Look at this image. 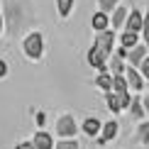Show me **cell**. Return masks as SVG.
Wrapping results in <instances>:
<instances>
[{
    "label": "cell",
    "mask_w": 149,
    "mask_h": 149,
    "mask_svg": "<svg viewBox=\"0 0 149 149\" xmlns=\"http://www.w3.org/2000/svg\"><path fill=\"white\" fill-rule=\"evenodd\" d=\"M91 24H93V29L95 32H100V29H108L110 27V17H108V12H95L93 15V20H91Z\"/></svg>",
    "instance_id": "obj_9"
},
{
    "label": "cell",
    "mask_w": 149,
    "mask_h": 149,
    "mask_svg": "<svg viewBox=\"0 0 149 149\" xmlns=\"http://www.w3.org/2000/svg\"><path fill=\"white\" fill-rule=\"evenodd\" d=\"M125 27L132 29V32H139V29H142V12H139V10L127 12V17H125Z\"/></svg>",
    "instance_id": "obj_8"
},
{
    "label": "cell",
    "mask_w": 149,
    "mask_h": 149,
    "mask_svg": "<svg viewBox=\"0 0 149 149\" xmlns=\"http://www.w3.org/2000/svg\"><path fill=\"white\" fill-rule=\"evenodd\" d=\"M54 149H78V142L71 139V137H64L61 142H56V144H54Z\"/></svg>",
    "instance_id": "obj_19"
},
{
    "label": "cell",
    "mask_w": 149,
    "mask_h": 149,
    "mask_svg": "<svg viewBox=\"0 0 149 149\" xmlns=\"http://www.w3.org/2000/svg\"><path fill=\"white\" fill-rule=\"evenodd\" d=\"M117 3H120V0H98V8L103 12H113L117 8Z\"/></svg>",
    "instance_id": "obj_20"
},
{
    "label": "cell",
    "mask_w": 149,
    "mask_h": 149,
    "mask_svg": "<svg viewBox=\"0 0 149 149\" xmlns=\"http://www.w3.org/2000/svg\"><path fill=\"white\" fill-rule=\"evenodd\" d=\"M15 149H37V147L32 144V142H22V144H17Z\"/></svg>",
    "instance_id": "obj_26"
},
{
    "label": "cell",
    "mask_w": 149,
    "mask_h": 149,
    "mask_svg": "<svg viewBox=\"0 0 149 149\" xmlns=\"http://www.w3.org/2000/svg\"><path fill=\"white\" fill-rule=\"evenodd\" d=\"M56 132L61 137H73V134H76V120H73L71 115H61L59 122H56Z\"/></svg>",
    "instance_id": "obj_4"
},
{
    "label": "cell",
    "mask_w": 149,
    "mask_h": 149,
    "mask_svg": "<svg viewBox=\"0 0 149 149\" xmlns=\"http://www.w3.org/2000/svg\"><path fill=\"white\" fill-rule=\"evenodd\" d=\"M113 44H115V32H110V29H100L98 37H95V47L110 56V54H113Z\"/></svg>",
    "instance_id": "obj_3"
},
{
    "label": "cell",
    "mask_w": 149,
    "mask_h": 149,
    "mask_svg": "<svg viewBox=\"0 0 149 149\" xmlns=\"http://www.w3.org/2000/svg\"><path fill=\"white\" fill-rule=\"evenodd\" d=\"M108 69L113 71V76H115V73H125V66H122V56H120V54H113V59H110Z\"/></svg>",
    "instance_id": "obj_16"
},
{
    "label": "cell",
    "mask_w": 149,
    "mask_h": 149,
    "mask_svg": "<svg viewBox=\"0 0 149 149\" xmlns=\"http://www.w3.org/2000/svg\"><path fill=\"white\" fill-rule=\"evenodd\" d=\"M56 8H59L61 17H69L71 10H73V0H56Z\"/></svg>",
    "instance_id": "obj_18"
},
{
    "label": "cell",
    "mask_w": 149,
    "mask_h": 149,
    "mask_svg": "<svg viewBox=\"0 0 149 149\" xmlns=\"http://www.w3.org/2000/svg\"><path fill=\"white\" fill-rule=\"evenodd\" d=\"M139 73H142V76H144V78L149 81V56H144V59L139 61Z\"/></svg>",
    "instance_id": "obj_24"
},
{
    "label": "cell",
    "mask_w": 149,
    "mask_h": 149,
    "mask_svg": "<svg viewBox=\"0 0 149 149\" xmlns=\"http://www.w3.org/2000/svg\"><path fill=\"white\" fill-rule=\"evenodd\" d=\"M120 44L125 47V49H132L134 44H137V32H132V29H127L125 34L120 37Z\"/></svg>",
    "instance_id": "obj_14"
},
{
    "label": "cell",
    "mask_w": 149,
    "mask_h": 149,
    "mask_svg": "<svg viewBox=\"0 0 149 149\" xmlns=\"http://www.w3.org/2000/svg\"><path fill=\"white\" fill-rule=\"evenodd\" d=\"M95 86H98L100 91H105V93H108L110 88H113V76H110L108 71H100V76L95 78Z\"/></svg>",
    "instance_id": "obj_13"
},
{
    "label": "cell",
    "mask_w": 149,
    "mask_h": 149,
    "mask_svg": "<svg viewBox=\"0 0 149 149\" xmlns=\"http://www.w3.org/2000/svg\"><path fill=\"white\" fill-rule=\"evenodd\" d=\"M105 105L110 108V113H120V110H122V105H120V93L108 91V93H105Z\"/></svg>",
    "instance_id": "obj_11"
},
{
    "label": "cell",
    "mask_w": 149,
    "mask_h": 149,
    "mask_svg": "<svg viewBox=\"0 0 149 149\" xmlns=\"http://www.w3.org/2000/svg\"><path fill=\"white\" fill-rule=\"evenodd\" d=\"M0 32H3V17H0Z\"/></svg>",
    "instance_id": "obj_27"
},
{
    "label": "cell",
    "mask_w": 149,
    "mask_h": 149,
    "mask_svg": "<svg viewBox=\"0 0 149 149\" xmlns=\"http://www.w3.org/2000/svg\"><path fill=\"white\" fill-rule=\"evenodd\" d=\"M127 56H130V66H139V61L147 56V47H139V44H134V47L127 52Z\"/></svg>",
    "instance_id": "obj_10"
},
{
    "label": "cell",
    "mask_w": 149,
    "mask_h": 149,
    "mask_svg": "<svg viewBox=\"0 0 149 149\" xmlns=\"http://www.w3.org/2000/svg\"><path fill=\"white\" fill-rule=\"evenodd\" d=\"M137 137L142 144H149V122H144V125H139V132H137Z\"/></svg>",
    "instance_id": "obj_21"
},
{
    "label": "cell",
    "mask_w": 149,
    "mask_h": 149,
    "mask_svg": "<svg viewBox=\"0 0 149 149\" xmlns=\"http://www.w3.org/2000/svg\"><path fill=\"white\" fill-rule=\"evenodd\" d=\"M125 17H127V8H120L117 5L115 12H113V27H122L125 24Z\"/></svg>",
    "instance_id": "obj_15"
},
{
    "label": "cell",
    "mask_w": 149,
    "mask_h": 149,
    "mask_svg": "<svg viewBox=\"0 0 149 149\" xmlns=\"http://www.w3.org/2000/svg\"><path fill=\"white\" fill-rule=\"evenodd\" d=\"M110 91H115V93H125L127 91V81H125L122 73H115V76H113V88H110Z\"/></svg>",
    "instance_id": "obj_17"
},
{
    "label": "cell",
    "mask_w": 149,
    "mask_h": 149,
    "mask_svg": "<svg viewBox=\"0 0 149 149\" xmlns=\"http://www.w3.org/2000/svg\"><path fill=\"white\" fill-rule=\"evenodd\" d=\"M100 125H103V122L98 120V117H86V122H83V132L88 134V137H95V134L100 132Z\"/></svg>",
    "instance_id": "obj_12"
},
{
    "label": "cell",
    "mask_w": 149,
    "mask_h": 149,
    "mask_svg": "<svg viewBox=\"0 0 149 149\" xmlns=\"http://www.w3.org/2000/svg\"><path fill=\"white\" fill-rule=\"evenodd\" d=\"M130 105H132V115H134V117H142V115H144V108H142V100H139V98L130 100Z\"/></svg>",
    "instance_id": "obj_22"
},
{
    "label": "cell",
    "mask_w": 149,
    "mask_h": 149,
    "mask_svg": "<svg viewBox=\"0 0 149 149\" xmlns=\"http://www.w3.org/2000/svg\"><path fill=\"white\" fill-rule=\"evenodd\" d=\"M100 130H103V134H100V139H98V144H105V142H110V139L117 137L120 125H117L115 120H110V122H105V125H100Z\"/></svg>",
    "instance_id": "obj_6"
},
{
    "label": "cell",
    "mask_w": 149,
    "mask_h": 149,
    "mask_svg": "<svg viewBox=\"0 0 149 149\" xmlns=\"http://www.w3.org/2000/svg\"><path fill=\"white\" fill-rule=\"evenodd\" d=\"M88 64L93 66V69H98V71H108V54L100 52V49L93 44L91 52H88Z\"/></svg>",
    "instance_id": "obj_2"
},
{
    "label": "cell",
    "mask_w": 149,
    "mask_h": 149,
    "mask_svg": "<svg viewBox=\"0 0 149 149\" xmlns=\"http://www.w3.org/2000/svg\"><path fill=\"white\" fill-rule=\"evenodd\" d=\"M3 76H8V64L0 59V78H3Z\"/></svg>",
    "instance_id": "obj_25"
},
{
    "label": "cell",
    "mask_w": 149,
    "mask_h": 149,
    "mask_svg": "<svg viewBox=\"0 0 149 149\" xmlns=\"http://www.w3.org/2000/svg\"><path fill=\"white\" fill-rule=\"evenodd\" d=\"M32 144L37 147V149H54V139H52V134L49 132H37L34 134V139H32Z\"/></svg>",
    "instance_id": "obj_7"
},
{
    "label": "cell",
    "mask_w": 149,
    "mask_h": 149,
    "mask_svg": "<svg viewBox=\"0 0 149 149\" xmlns=\"http://www.w3.org/2000/svg\"><path fill=\"white\" fill-rule=\"evenodd\" d=\"M142 32H144V42L149 44V10H147V15L142 17Z\"/></svg>",
    "instance_id": "obj_23"
},
{
    "label": "cell",
    "mask_w": 149,
    "mask_h": 149,
    "mask_svg": "<svg viewBox=\"0 0 149 149\" xmlns=\"http://www.w3.org/2000/svg\"><path fill=\"white\" fill-rule=\"evenodd\" d=\"M42 52H44V39H42L39 32H32V34L24 37V54L29 59H39Z\"/></svg>",
    "instance_id": "obj_1"
},
{
    "label": "cell",
    "mask_w": 149,
    "mask_h": 149,
    "mask_svg": "<svg viewBox=\"0 0 149 149\" xmlns=\"http://www.w3.org/2000/svg\"><path fill=\"white\" fill-rule=\"evenodd\" d=\"M125 81H127V86H132V91H142L144 88V76H142L134 66L125 69Z\"/></svg>",
    "instance_id": "obj_5"
}]
</instances>
